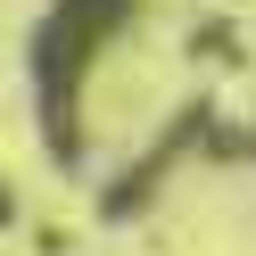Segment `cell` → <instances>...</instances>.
<instances>
[{
    "instance_id": "cell-1",
    "label": "cell",
    "mask_w": 256,
    "mask_h": 256,
    "mask_svg": "<svg viewBox=\"0 0 256 256\" xmlns=\"http://www.w3.org/2000/svg\"><path fill=\"white\" fill-rule=\"evenodd\" d=\"M132 0H50V17L34 34V108L50 132L58 166H83V83L108 34H124Z\"/></svg>"
},
{
    "instance_id": "cell-3",
    "label": "cell",
    "mask_w": 256,
    "mask_h": 256,
    "mask_svg": "<svg viewBox=\"0 0 256 256\" xmlns=\"http://www.w3.org/2000/svg\"><path fill=\"white\" fill-rule=\"evenodd\" d=\"M0 223H17V190H8V174H0Z\"/></svg>"
},
{
    "instance_id": "cell-2",
    "label": "cell",
    "mask_w": 256,
    "mask_h": 256,
    "mask_svg": "<svg viewBox=\"0 0 256 256\" xmlns=\"http://www.w3.org/2000/svg\"><path fill=\"white\" fill-rule=\"evenodd\" d=\"M198 132H206V108H182V116L157 132V149L140 157L132 174H116V182H108L100 215H108V223H124V215H149V190L166 182V166H174V157H190V149H198Z\"/></svg>"
}]
</instances>
